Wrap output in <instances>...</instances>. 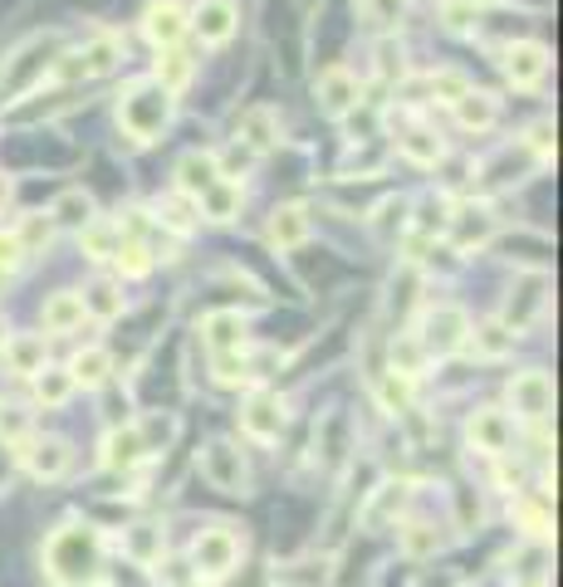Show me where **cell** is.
I'll return each instance as SVG.
<instances>
[{
    "mask_svg": "<svg viewBox=\"0 0 563 587\" xmlns=\"http://www.w3.org/2000/svg\"><path fill=\"white\" fill-rule=\"evenodd\" d=\"M167 122H172V94H167L157 78L128 84V94L118 98V128L128 132L132 142H157Z\"/></svg>",
    "mask_w": 563,
    "mask_h": 587,
    "instance_id": "obj_1",
    "label": "cell"
},
{
    "mask_svg": "<svg viewBox=\"0 0 563 587\" xmlns=\"http://www.w3.org/2000/svg\"><path fill=\"white\" fill-rule=\"evenodd\" d=\"M44 558H50V573L60 583H84L98 563V534L88 524H64L60 534L50 538Z\"/></svg>",
    "mask_w": 563,
    "mask_h": 587,
    "instance_id": "obj_2",
    "label": "cell"
},
{
    "mask_svg": "<svg viewBox=\"0 0 563 587\" xmlns=\"http://www.w3.org/2000/svg\"><path fill=\"white\" fill-rule=\"evenodd\" d=\"M201 476H206L211 490H221V494H245V490H251L245 456H241V446H231V440H211V446L201 450Z\"/></svg>",
    "mask_w": 563,
    "mask_h": 587,
    "instance_id": "obj_3",
    "label": "cell"
},
{
    "mask_svg": "<svg viewBox=\"0 0 563 587\" xmlns=\"http://www.w3.org/2000/svg\"><path fill=\"white\" fill-rule=\"evenodd\" d=\"M466 338H470V319L460 309H450V303H442V309H432L422 319L416 343H422L426 357H446V353H456V348H466Z\"/></svg>",
    "mask_w": 563,
    "mask_h": 587,
    "instance_id": "obj_4",
    "label": "cell"
},
{
    "mask_svg": "<svg viewBox=\"0 0 563 587\" xmlns=\"http://www.w3.org/2000/svg\"><path fill=\"white\" fill-rule=\"evenodd\" d=\"M241 534H235L231 524H216V529H206V534L191 544V563H196L206 578H225V573L241 563Z\"/></svg>",
    "mask_w": 563,
    "mask_h": 587,
    "instance_id": "obj_5",
    "label": "cell"
},
{
    "mask_svg": "<svg viewBox=\"0 0 563 587\" xmlns=\"http://www.w3.org/2000/svg\"><path fill=\"white\" fill-rule=\"evenodd\" d=\"M285 402L275 397V392H255L251 402L241 406V436L255 440V446H275L279 436H285Z\"/></svg>",
    "mask_w": 563,
    "mask_h": 587,
    "instance_id": "obj_6",
    "label": "cell"
},
{
    "mask_svg": "<svg viewBox=\"0 0 563 587\" xmlns=\"http://www.w3.org/2000/svg\"><path fill=\"white\" fill-rule=\"evenodd\" d=\"M314 98H319V108L329 113V118H348V113L358 108V98H363V84H358L343 64H329V70L314 78Z\"/></svg>",
    "mask_w": 563,
    "mask_h": 587,
    "instance_id": "obj_7",
    "label": "cell"
},
{
    "mask_svg": "<svg viewBox=\"0 0 563 587\" xmlns=\"http://www.w3.org/2000/svg\"><path fill=\"white\" fill-rule=\"evenodd\" d=\"M510 402H514V416L544 421V416L554 412V382H549V372H520V377L510 382Z\"/></svg>",
    "mask_w": 563,
    "mask_h": 587,
    "instance_id": "obj_8",
    "label": "cell"
},
{
    "mask_svg": "<svg viewBox=\"0 0 563 587\" xmlns=\"http://www.w3.org/2000/svg\"><path fill=\"white\" fill-rule=\"evenodd\" d=\"M504 78H510L514 88H539L549 78V50L534 40L510 44V50H504Z\"/></svg>",
    "mask_w": 563,
    "mask_h": 587,
    "instance_id": "obj_9",
    "label": "cell"
},
{
    "mask_svg": "<svg viewBox=\"0 0 563 587\" xmlns=\"http://www.w3.org/2000/svg\"><path fill=\"white\" fill-rule=\"evenodd\" d=\"M514 440V421L510 412H500V406H486V412L470 416V446L486 450V456H504Z\"/></svg>",
    "mask_w": 563,
    "mask_h": 587,
    "instance_id": "obj_10",
    "label": "cell"
},
{
    "mask_svg": "<svg viewBox=\"0 0 563 587\" xmlns=\"http://www.w3.org/2000/svg\"><path fill=\"white\" fill-rule=\"evenodd\" d=\"M235 25H241L235 0H201V6L191 10V30H196L206 44H225L235 35Z\"/></svg>",
    "mask_w": 563,
    "mask_h": 587,
    "instance_id": "obj_11",
    "label": "cell"
},
{
    "mask_svg": "<svg viewBox=\"0 0 563 587\" xmlns=\"http://www.w3.org/2000/svg\"><path fill=\"white\" fill-rule=\"evenodd\" d=\"M104 470H118V476H128V470H138L142 460H148V446H142V431L138 426H118V431L104 436Z\"/></svg>",
    "mask_w": 563,
    "mask_h": 587,
    "instance_id": "obj_12",
    "label": "cell"
},
{
    "mask_svg": "<svg viewBox=\"0 0 563 587\" xmlns=\"http://www.w3.org/2000/svg\"><path fill=\"white\" fill-rule=\"evenodd\" d=\"M187 30H191L187 10H182V6H172V0H162V6H152L148 15H142V35H148V40L157 44V50H177Z\"/></svg>",
    "mask_w": 563,
    "mask_h": 587,
    "instance_id": "obj_13",
    "label": "cell"
},
{
    "mask_svg": "<svg viewBox=\"0 0 563 587\" xmlns=\"http://www.w3.org/2000/svg\"><path fill=\"white\" fill-rule=\"evenodd\" d=\"M235 132H241L235 142L251 147L255 157H265L269 147L279 142V113H275V108H265V104H261V108H245V113H241V128H235Z\"/></svg>",
    "mask_w": 563,
    "mask_h": 587,
    "instance_id": "obj_14",
    "label": "cell"
},
{
    "mask_svg": "<svg viewBox=\"0 0 563 587\" xmlns=\"http://www.w3.org/2000/svg\"><path fill=\"white\" fill-rule=\"evenodd\" d=\"M309 211L304 206H279L275 216H269V225H265V241L275 245V250H299L304 241H309Z\"/></svg>",
    "mask_w": 563,
    "mask_h": 587,
    "instance_id": "obj_15",
    "label": "cell"
},
{
    "mask_svg": "<svg viewBox=\"0 0 563 587\" xmlns=\"http://www.w3.org/2000/svg\"><path fill=\"white\" fill-rule=\"evenodd\" d=\"M450 108H456L460 128H470V132H490L495 122H500V98L486 94V88H466V94H460Z\"/></svg>",
    "mask_w": 563,
    "mask_h": 587,
    "instance_id": "obj_16",
    "label": "cell"
},
{
    "mask_svg": "<svg viewBox=\"0 0 563 587\" xmlns=\"http://www.w3.org/2000/svg\"><path fill=\"white\" fill-rule=\"evenodd\" d=\"M201 338H206L211 353H241L245 348V319L231 309H216L206 313V323H201Z\"/></svg>",
    "mask_w": 563,
    "mask_h": 587,
    "instance_id": "obj_17",
    "label": "cell"
},
{
    "mask_svg": "<svg viewBox=\"0 0 563 587\" xmlns=\"http://www.w3.org/2000/svg\"><path fill=\"white\" fill-rule=\"evenodd\" d=\"M216 152H187L182 162H177V191H182V196H191L196 201L201 191H206L211 182H216Z\"/></svg>",
    "mask_w": 563,
    "mask_h": 587,
    "instance_id": "obj_18",
    "label": "cell"
},
{
    "mask_svg": "<svg viewBox=\"0 0 563 587\" xmlns=\"http://www.w3.org/2000/svg\"><path fill=\"white\" fill-rule=\"evenodd\" d=\"M88 313H84V294H50L44 299V333H74L78 323H84Z\"/></svg>",
    "mask_w": 563,
    "mask_h": 587,
    "instance_id": "obj_19",
    "label": "cell"
},
{
    "mask_svg": "<svg viewBox=\"0 0 563 587\" xmlns=\"http://www.w3.org/2000/svg\"><path fill=\"white\" fill-rule=\"evenodd\" d=\"M196 211L206 221H231L241 216V182H225V177H216L206 191L196 196Z\"/></svg>",
    "mask_w": 563,
    "mask_h": 587,
    "instance_id": "obj_20",
    "label": "cell"
},
{
    "mask_svg": "<svg viewBox=\"0 0 563 587\" xmlns=\"http://www.w3.org/2000/svg\"><path fill=\"white\" fill-rule=\"evenodd\" d=\"M50 221L64 225V231H84V225L94 221V196H88L84 186L60 191V196H54V206H50Z\"/></svg>",
    "mask_w": 563,
    "mask_h": 587,
    "instance_id": "obj_21",
    "label": "cell"
},
{
    "mask_svg": "<svg viewBox=\"0 0 563 587\" xmlns=\"http://www.w3.org/2000/svg\"><path fill=\"white\" fill-rule=\"evenodd\" d=\"M78 245H84V255L94 259V265H104V259L118 255V245H123V225H113V221H88L84 231H78Z\"/></svg>",
    "mask_w": 563,
    "mask_h": 587,
    "instance_id": "obj_22",
    "label": "cell"
},
{
    "mask_svg": "<svg viewBox=\"0 0 563 587\" xmlns=\"http://www.w3.org/2000/svg\"><path fill=\"white\" fill-rule=\"evenodd\" d=\"M450 225H456V245L460 250H470V245H486L495 235V216L486 206H460L456 216H450Z\"/></svg>",
    "mask_w": 563,
    "mask_h": 587,
    "instance_id": "obj_23",
    "label": "cell"
},
{
    "mask_svg": "<svg viewBox=\"0 0 563 587\" xmlns=\"http://www.w3.org/2000/svg\"><path fill=\"white\" fill-rule=\"evenodd\" d=\"M20 456H25L30 476H40V480H60L64 470H70V450H64L60 440H40V446L20 450Z\"/></svg>",
    "mask_w": 563,
    "mask_h": 587,
    "instance_id": "obj_24",
    "label": "cell"
},
{
    "mask_svg": "<svg viewBox=\"0 0 563 587\" xmlns=\"http://www.w3.org/2000/svg\"><path fill=\"white\" fill-rule=\"evenodd\" d=\"M0 353L10 357V372H20V377H35L44 367V338L35 333H20V338H6V348Z\"/></svg>",
    "mask_w": 563,
    "mask_h": 587,
    "instance_id": "obj_25",
    "label": "cell"
},
{
    "mask_svg": "<svg viewBox=\"0 0 563 587\" xmlns=\"http://www.w3.org/2000/svg\"><path fill=\"white\" fill-rule=\"evenodd\" d=\"M123 553H128L132 563H142V568H152V563L162 558V529H157V524H132L128 534H123Z\"/></svg>",
    "mask_w": 563,
    "mask_h": 587,
    "instance_id": "obj_26",
    "label": "cell"
},
{
    "mask_svg": "<svg viewBox=\"0 0 563 587\" xmlns=\"http://www.w3.org/2000/svg\"><path fill=\"white\" fill-rule=\"evenodd\" d=\"M397 147H402V157H407V162H416V167H436V162L446 157V147H442V138H436L432 128H412V132H402Z\"/></svg>",
    "mask_w": 563,
    "mask_h": 587,
    "instance_id": "obj_27",
    "label": "cell"
},
{
    "mask_svg": "<svg viewBox=\"0 0 563 587\" xmlns=\"http://www.w3.org/2000/svg\"><path fill=\"white\" fill-rule=\"evenodd\" d=\"M191 74H196V60L182 50H162V60H157V84L167 88V94H182V88L191 84Z\"/></svg>",
    "mask_w": 563,
    "mask_h": 587,
    "instance_id": "obj_28",
    "label": "cell"
},
{
    "mask_svg": "<svg viewBox=\"0 0 563 587\" xmlns=\"http://www.w3.org/2000/svg\"><path fill=\"white\" fill-rule=\"evenodd\" d=\"M108 372H113V357L104 353V348H84V353H78L74 363H70L74 387H104Z\"/></svg>",
    "mask_w": 563,
    "mask_h": 587,
    "instance_id": "obj_29",
    "label": "cell"
},
{
    "mask_svg": "<svg viewBox=\"0 0 563 587\" xmlns=\"http://www.w3.org/2000/svg\"><path fill=\"white\" fill-rule=\"evenodd\" d=\"M35 397L44 406H64L74 397V377H70V367H40L35 372Z\"/></svg>",
    "mask_w": 563,
    "mask_h": 587,
    "instance_id": "obj_30",
    "label": "cell"
},
{
    "mask_svg": "<svg viewBox=\"0 0 563 587\" xmlns=\"http://www.w3.org/2000/svg\"><path fill=\"white\" fill-rule=\"evenodd\" d=\"M466 343L476 348L480 357H504V353L514 348V333L504 329V323H480V329H470Z\"/></svg>",
    "mask_w": 563,
    "mask_h": 587,
    "instance_id": "obj_31",
    "label": "cell"
},
{
    "mask_svg": "<svg viewBox=\"0 0 563 587\" xmlns=\"http://www.w3.org/2000/svg\"><path fill=\"white\" fill-rule=\"evenodd\" d=\"M196 201L191 196H172V201H157V225H167V231H177V235H191L196 231Z\"/></svg>",
    "mask_w": 563,
    "mask_h": 587,
    "instance_id": "obj_32",
    "label": "cell"
},
{
    "mask_svg": "<svg viewBox=\"0 0 563 587\" xmlns=\"http://www.w3.org/2000/svg\"><path fill=\"white\" fill-rule=\"evenodd\" d=\"M84 313H94V319H118V313H123V289L108 285V279H98V285L84 294Z\"/></svg>",
    "mask_w": 563,
    "mask_h": 587,
    "instance_id": "obj_33",
    "label": "cell"
},
{
    "mask_svg": "<svg viewBox=\"0 0 563 587\" xmlns=\"http://www.w3.org/2000/svg\"><path fill=\"white\" fill-rule=\"evenodd\" d=\"M353 6L363 15V25H373V30H387L407 15V0H353Z\"/></svg>",
    "mask_w": 563,
    "mask_h": 587,
    "instance_id": "obj_34",
    "label": "cell"
},
{
    "mask_svg": "<svg viewBox=\"0 0 563 587\" xmlns=\"http://www.w3.org/2000/svg\"><path fill=\"white\" fill-rule=\"evenodd\" d=\"M78 54H84V70H88V74H108L113 64L123 60V44L113 40V35H98V40H88Z\"/></svg>",
    "mask_w": 563,
    "mask_h": 587,
    "instance_id": "obj_35",
    "label": "cell"
},
{
    "mask_svg": "<svg viewBox=\"0 0 563 587\" xmlns=\"http://www.w3.org/2000/svg\"><path fill=\"white\" fill-rule=\"evenodd\" d=\"M422 367H426V353H422V343H416V333H402L397 343H392V372L422 377Z\"/></svg>",
    "mask_w": 563,
    "mask_h": 587,
    "instance_id": "obj_36",
    "label": "cell"
},
{
    "mask_svg": "<svg viewBox=\"0 0 563 587\" xmlns=\"http://www.w3.org/2000/svg\"><path fill=\"white\" fill-rule=\"evenodd\" d=\"M15 241L25 245V255H40L44 245L54 241V221L50 216H25V221L15 225Z\"/></svg>",
    "mask_w": 563,
    "mask_h": 587,
    "instance_id": "obj_37",
    "label": "cell"
},
{
    "mask_svg": "<svg viewBox=\"0 0 563 587\" xmlns=\"http://www.w3.org/2000/svg\"><path fill=\"white\" fill-rule=\"evenodd\" d=\"M378 397L387 412H407V402H412V377H402V372H387L382 377V387H378Z\"/></svg>",
    "mask_w": 563,
    "mask_h": 587,
    "instance_id": "obj_38",
    "label": "cell"
},
{
    "mask_svg": "<svg viewBox=\"0 0 563 587\" xmlns=\"http://www.w3.org/2000/svg\"><path fill=\"white\" fill-rule=\"evenodd\" d=\"M476 20H480L476 0H446V30H450V35H470Z\"/></svg>",
    "mask_w": 563,
    "mask_h": 587,
    "instance_id": "obj_39",
    "label": "cell"
},
{
    "mask_svg": "<svg viewBox=\"0 0 563 587\" xmlns=\"http://www.w3.org/2000/svg\"><path fill=\"white\" fill-rule=\"evenodd\" d=\"M436 548H442V538H436L426 524L402 529V553H407V558H426V553H436Z\"/></svg>",
    "mask_w": 563,
    "mask_h": 587,
    "instance_id": "obj_40",
    "label": "cell"
},
{
    "mask_svg": "<svg viewBox=\"0 0 563 587\" xmlns=\"http://www.w3.org/2000/svg\"><path fill=\"white\" fill-rule=\"evenodd\" d=\"M466 88H470V84H466L460 74H432V94H436V98H446V104H456V98L466 94Z\"/></svg>",
    "mask_w": 563,
    "mask_h": 587,
    "instance_id": "obj_41",
    "label": "cell"
},
{
    "mask_svg": "<svg viewBox=\"0 0 563 587\" xmlns=\"http://www.w3.org/2000/svg\"><path fill=\"white\" fill-rule=\"evenodd\" d=\"M20 265H25V245L15 241V231L0 235V269H20Z\"/></svg>",
    "mask_w": 563,
    "mask_h": 587,
    "instance_id": "obj_42",
    "label": "cell"
},
{
    "mask_svg": "<svg viewBox=\"0 0 563 587\" xmlns=\"http://www.w3.org/2000/svg\"><path fill=\"white\" fill-rule=\"evenodd\" d=\"M10 201V177H0V206Z\"/></svg>",
    "mask_w": 563,
    "mask_h": 587,
    "instance_id": "obj_43",
    "label": "cell"
},
{
    "mask_svg": "<svg viewBox=\"0 0 563 587\" xmlns=\"http://www.w3.org/2000/svg\"><path fill=\"white\" fill-rule=\"evenodd\" d=\"M0 348H6V319H0Z\"/></svg>",
    "mask_w": 563,
    "mask_h": 587,
    "instance_id": "obj_44",
    "label": "cell"
},
{
    "mask_svg": "<svg viewBox=\"0 0 563 587\" xmlns=\"http://www.w3.org/2000/svg\"><path fill=\"white\" fill-rule=\"evenodd\" d=\"M88 587H113V583H88Z\"/></svg>",
    "mask_w": 563,
    "mask_h": 587,
    "instance_id": "obj_45",
    "label": "cell"
},
{
    "mask_svg": "<svg viewBox=\"0 0 563 587\" xmlns=\"http://www.w3.org/2000/svg\"><path fill=\"white\" fill-rule=\"evenodd\" d=\"M476 6H495V0H476Z\"/></svg>",
    "mask_w": 563,
    "mask_h": 587,
    "instance_id": "obj_46",
    "label": "cell"
}]
</instances>
